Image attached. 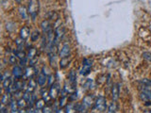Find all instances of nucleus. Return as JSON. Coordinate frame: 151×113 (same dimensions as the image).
Here are the masks:
<instances>
[{"label":"nucleus","instance_id":"nucleus-1","mask_svg":"<svg viewBox=\"0 0 151 113\" xmlns=\"http://www.w3.org/2000/svg\"><path fill=\"white\" fill-rule=\"evenodd\" d=\"M39 9H40V4L38 0H29L28 12L30 14V16L32 17L33 20H35L37 14L39 13Z\"/></svg>","mask_w":151,"mask_h":113},{"label":"nucleus","instance_id":"nucleus-2","mask_svg":"<svg viewBox=\"0 0 151 113\" xmlns=\"http://www.w3.org/2000/svg\"><path fill=\"white\" fill-rule=\"evenodd\" d=\"M94 108L97 109L98 111L103 112L107 108V101H106V98L103 96H99L94 102Z\"/></svg>","mask_w":151,"mask_h":113},{"label":"nucleus","instance_id":"nucleus-3","mask_svg":"<svg viewBox=\"0 0 151 113\" xmlns=\"http://www.w3.org/2000/svg\"><path fill=\"white\" fill-rule=\"evenodd\" d=\"M83 66H82V69L80 71V74L82 75H87L90 74L91 69H92V66H93V61L89 59H83Z\"/></svg>","mask_w":151,"mask_h":113},{"label":"nucleus","instance_id":"nucleus-4","mask_svg":"<svg viewBox=\"0 0 151 113\" xmlns=\"http://www.w3.org/2000/svg\"><path fill=\"white\" fill-rule=\"evenodd\" d=\"M140 98L142 101L151 102V90H142L140 92Z\"/></svg>","mask_w":151,"mask_h":113},{"label":"nucleus","instance_id":"nucleus-5","mask_svg":"<svg viewBox=\"0 0 151 113\" xmlns=\"http://www.w3.org/2000/svg\"><path fill=\"white\" fill-rule=\"evenodd\" d=\"M120 84H114L112 88V97L113 101H117L120 93Z\"/></svg>","mask_w":151,"mask_h":113},{"label":"nucleus","instance_id":"nucleus-6","mask_svg":"<svg viewBox=\"0 0 151 113\" xmlns=\"http://www.w3.org/2000/svg\"><path fill=\"white\" fill-rule=\"evenodd\" d=\"M76 79H77V74H76V72L74 70H72L69 73V74H68V80H69L70 85L74 90H76V85H77Z\"/></svg>","mask_w":151,"mask_h":113},{"label":"nucleus","instance_id":"nucleus-7","mask_svg":"<svg viewBox=\"0 0 151 113\" xmlns=\"http://www.w3.org/2000/svg\"><path fill=\"white\" fill-rule=\"evenodd\" d=\"M70 51H71L70 45L68 44V43L63 44L62 50H60V59H62V58H66V57L69 56V55H70Z\"/></svg>","mask_w":151,"mask_h":113},{"label":"nucleus","instance_id":"nucleus-8","mask_svg":"<svg viewBox=\"0 0 151 113\" xmlns=\"http://www.w3.org/2000/svg\"><path fill=\"white\" fill-rule=\"evenodd\" d=\"M23 74H24V72H23V69L22 67L20 66H14L13 69H12V74L15 78H21L23 76Z\"/></svg>","mask_w":151,"mask_h":113},{"label":"nucleus","instance_id":"nucleus-9","mask_svg":"<svg viewBox=\"0 0 151 113\" xmlns=\"http://www.w3.org/2000/svg\"><path fill=\"white\" fill-rule=\"evenodd\" d=\"M82 103L84 104L87 107H90L91 105H93L94 101V96L93 95H86L82 100Z\"/></svg>","mask_w":151,"mask_h":113},{"label":"nucleus","instance_id":"nucleus-10","mask_svg":"<svg viewBox=\"0 0 151 113\" xmlns=\"http://www.w3.org/2000/svg\"><path fill=\"white\" fill-rule=\"evenodd\" d=\"M59 92H60V89L57 85H53L50 88V90H49V94H50L51 98H53V99L57 98V96L59 95Z\"/></svg>","mask_w":151,"mask_h":113},{"label":"nucleus","instance_id":"nucleus-11","mask_svg":"<svg viewBox=\"0 0 151 113\" xmlns=\"http://www.w3.org/2000/svg\"><path fill=\"white\" fill-rule=\"evenodd\" d=\"M41 26H42V29H43V31L44 33H47L48 31H50V30L52 29L49 20H44L43 22H42Z\"/></svg>","mask_w":151,"mask_h":113},{"label":"nucleus","instance_id":"nucleus-12","mask_svg":"<svg viewBox=\"0 0 151 113\" xmlns=\"http://www.w3.org/2000/svg\"><path fill=\"white\" fill-rule=\"evenodd\" d=\"M87 107L82 103V102H79V103H77L75 105V111L76 112H85L86 111Z\"/></svg>","mask_w":151,"mask_h":113},{"label":"nucleus","instance_id":"nucleus-13","mask_svg":"<svg viewBox=\"0 0 151 113\" xmlns=\"http://www.w3.org/2000/svg\"><path fill=\"white\" fill-rule=\"evenodd\" d=\"M47 81V76L45 74H40L38 75V79H37V83L39 84L40 86H44L45 83Z\"/></svg>","mask_w":151,"mask_h":113},{"label":"nucleus","instance_id":"nucleus-14","mask_svg":"<svg viewBox=\"0 0 151 113\" xmlns=\"http://www.w3.org/2000/svg\"><path fill=\"white\" fill-rule=\"evenodd\" d=\"M10 94L11 93H10V92H7V93L4 94V95L2 96V99H1V104L5 105H8V104H10V102L12 101Z\"/></svg>","mask_w":151,"mask_h":113},{"label":"nucleus","instance_id":"nucleus-15","mask_svg":"<svg viewBox=\"0 0 151 113\" xmlns=\"http://www.w3.org/2000/svg\"><path fill=\"white\" fill-rule=\"evenodd\" d=\"M35 69H34V67L32 65H30L29 67H28L26 69V72H25V76L26 78H30L33 76V74H35Z\"/></svg>","mask_w":151,"mask_h":113},{"label":"nucleus","instance_id":"nucleus-16","mask_svg":"<svg viewBox=\"0 0 151 113\" xmlns=\"http://www.w3.org/2000/svg\"><path fill=\"white\" fill-rule=\"evenodd\" d=\"M36 81L34 80V79H29V82H28V88H26V90H28V92H33V90H35V88H36Z\"/></svg>","mask_w":151,"mask_h":113},{"label":"nucleus","instance_id":"nucleus-17","mask_svg":"<svg viewBox=\"0 0 151 113\" xmlns=\"http://www.w3.org/2000/svg\"><path fill=\"white\" fill-rule=\"evenodd\" d=\"M29 35V29L28 28H26V26H24V28H22L21 30H20V37L22 39L26 40V38L28 37Z\"/></svg>","mask_w":151,"mask_h":113},{"label":"nucleus","instance_id":"nucleus-18","mask_svg":"<svg viewBox=\"0 0 151 113\" xmlns=\"http://www.w3.org/2000/svg\"><path fill=\"white\" fill-rule=\"evenodd\" d=\"M41 93H42V97H43V99L46 102V103H48V102H50V98H51V96H50V94H49L48 92H47V90H45V89H43L42 90V92H41Z\"/></svg>","mask_w":151,"mask_h":113},{"label":"nucleus","instance_id":"nucleus-19","mask_svg":"<svg viewBox=\"0 0 151 113\" xmlns=\"http://www.w3.org/2000/svg\"><path fill=\"white\" fill-rule=\"evenodd\" d=\"M45 103H46V102H44V99L37 100L36 103H35V107H36L37 109H43L45 107Z\"/></svg>","mask_w":151,"mask_h":113},{"label":"nucleus","instance_id":"nucleus-20","mask_svg":"<svg viewBox=\"0 0 151 113\" xmlns=\"http://www.w3.org/2000/svg\"><path fill=\"white\" fill-rule=\"evenodd\" d=\"M12 84V79H11V77L10 76V77H8V78H6L5 80H3L2 81V85H3V87L5 89H7V88H9V87Z\"/></svg>","mask_w":151,"mask_h":113},{"label":"nucleus","instance_id":"nucleus-21","mask_svg":"<svg viewBox=\"0 0 151 113\" xmlns=\"http://www.w3.org/2000/svg\"><path fill=\"white\" fill-rule=\"evenodd\" d=\"M68 63H69V59H68V57H66V58H62V59H60V67L62 68V69H63V68H65Z\"/></svg>","mask_w":151,"mask_h":113},{"label":"nucleus","instance_id":"nucleus-22","mask_svg":"<svg viewBox=\"0 0 151 113\" xmlns=\"http://www.w3.org/2000/svg\"><path fill=\"white\" fill-rule=\"evenodd\" d=\"M13 53L15 54V56H16L17 58L20 59H23L26 58V53L23 50H14Z\"/></svg>","mask_w":151,"mask_h":113},{"label":"nucleus","instance_id":"nucleus-23","mask_svg":"<svg viewBox=\"0 0 151 113\" xmlns=\"http://www.w3.org/2000/svg\"><path fill=\"white\" fill-rule=\"evenodd\" d=\"M19 13H20V16L23 19L28 18V12H26V10L25 7H20L19 8Z\"/></svg>","mask_w":151,"mask_h":113},{"label":"nucleus","instance_id":"nucleus-24","mask_svg":"<svg viewBox=\"0 0 151 113\" xmlns=\"http://www.w3.org/2000/svg\"><path fill=\"white\" fill-rule=\"evenodd\" d=\"M36 55H37V50L35 48H31V49H29V51H28V58L29 59H33L36 57Z\"/></svg>","mask_w":151,"mask_h":113},{"label":"nucleus","instance_id":"nucleus-25","mask_svg":"<svg viewBox=\"0 0 151 113\" xmlns=\"http://www.w3.org/2000/svg\"><path fill=\"white\" fill-rule=\"evenodd\" d=\"M10 107H11V112L12 113H14V112H18L19 110H18V104H17V102L16 101H14V100H12L10 102Z\"/></svg>","mask_w":151,"mask_h":113},{"label":"nucleus","instance_id":"nucleus-26","mask_svg":"<svg viewBox=\"0 0 151 113\" xmlns=\"http://www.w3.org/2000/svg\"><path fill=\"white\" fill-rule=\"evenodd\" d=\"M17 104H18V107L19 108H25L26 107V104H28V102H26L24 98H20V99L18 100Z\"/></svg>","mask_w":151,"mask_h":113},{"label":"nucleus","instance_id":"nucleus-27","mask_svg":"<svg viewBox=\"0 0 151 113\" xmlns=\"http://www.w3.org/2000/svg\"><path fill=\"white\" fill-rule=\"evenodd\" d=\"M30 37H31V41H37L40 38V31H39V30H35V31H33L31 35H30Z\"/></svg>","mask_w":151,"mask_h":113},{"label":"nucleus","instance_id":"nucleus-28","mask_svg":"<svg viewBox=\"0 0 151 113\" xmlns=\"http://www.w3.org/2000/svg\"><path fill=\"white\" fill-rule=\"evenodd\" d=\"M117 109V105L115 102H112V103L109 105V108H108V111L109 113H112V112H115Z\"/></svg>","mask_w":151,"mask_h":113},{"label":"nucleus","instance_id":"nucleus-29","mask_svg":"<svg viewBox=\"0 0 151 113\" xmlns=\"http://www.w3.org/2000/svg\"><path fill=\"white\" fill-rule=\"evenodd\" d=\"M31 97H32L31 92H28V90H26V92L24 93V95H23V98H24V99H25L26 102H28V103H29L30 100H31Z\"/></svg>","mask_w":151,"mask_h":113},{"label":"nucleus","instance_id":"nucleus-30","mask_svg":"<svg viewBox=\"0 0 151 113\" xmlns=\"http://www.w3.org/2000/svg\"><path fill=\"white\" fill-rule=\"evenodd\" d=\"M93 87H94V81L92 80V79H88V80H87V81L85 82V84H84V88H85V89L90 90V89H92Z\"/></svg>","mask_w":151,"mask_h":113},{"label":"nucleus","instance_id":"nucleus-31","mask_svg":"<svg viewBox=\"0 0 151 113\" xmlns=\"http://www.w3.org/2000/svg\"><path fill=\"white\" fill-rule=\"evenodd\" d=\"M15 43H16L17 47L19 49H21L23 47V45H24V39H22V38H18V39L15 40Z\"/></svg>","mask_w":151,"mask_h":113},{"label":"nucleus","instance_id":"nucleus-32","mask_svg":"<svg viewBox=\"0 0 151 113\" xmlns=\"http://www.w3.org/2000/svg\"><path fill=\"white\" fill-rule=\"evenodd\" d=\"M139 83H141V84H143V85H146V86H148L151 88V80L150 79H146V78L141 79V80L139 81Z\"/></svg>","mask_w":151,"mask_h":113},{"label":"nucleus","instance_id":"nucleus-33","mask_svg":"<svg viewBox=\"0 0 151 113\" xmlns=\"http://www.w3.org/2000/svg\"><path fill=\"white\" fill-rule=\"evenodd\" d=\"M143 58L145 59H146L147 61L151 62V53H149V52L143 53Z\"/></svg>","mask_w":151,"mask_h":113},{"label":"nucleus","instance_id":"nucleus-34","mask_svg":"<svg viewBox=\"0 0 151 113\" xmlns=\"http://www.w3.org/2000/svg\"><path fill=\"white\" fill-rule=\"evenodd\" d=\"M66 100H67L66 95H63V96L62 97V99H60V107H64V105H65V103H66Z\"/></svg>","mask_w":151,"mask_h":113},{"label":"nucleus","instance_id":"nucleus-35","mask_svg":"<svg viewBox=\"0 0 151 113\" xmlns=\"http://www.w3.org/2000/svg\"><path fill=\"white\" fill-rule=\"evenodd\" d=\"M10 62L11 64H16V62H17L16 58H15L14 56H10Z\"/></svg>","mask_w":151,"mask_h":113},{"label":"nucleus","instance_id":"nucleus-36","mask_svg":"<svg viewBox=\"0 0 151 113\" xmlns=\"http://www.w3.org/2000/svg\"><path fill=\"white\" fill-rule=\"evenodd\" d=\"M52 83H54V76H53L52 74H50L49 75V77H48V85L51 86Z\"/></svg>","mask_w":151,"mask_h":113},{"label":"nucleus","instance_id":"nucleus-37","mask_svg":"<svg viewBox=\"0 0 151 113\" xmlns=\"http://www.w3.org/2000/svg\"><path fill=\"white\" fill-rule=\"evenodd\" d=\"M75 107V105L73 104H69V105H66V112H70L71 111V108H74Z\"/></svg>","mask_w":151,"mask_h":113},{"label":"nucleus","instance_id":"nucleus-38","mask_svg":"<svg viewBox=\"0 0 151 113\" xmlns=\"http://www.w3.org/2000/svg\"><path fill=\"white\" fill-rule=\"evenodd\" d=\"M77 97H78V95H77V92H75L72 93V95L70 96V100H71V101H75L76 99H77Z\"/></svg>","mask_w":151,"mask_h":113},{"label":"nucleus","instance_id":"nucleus-39","mask_svg":"<svg viewBox=\"0 0 151 113\" xmlns=\"http://www.w3.org/2000/svg\"><path fill=\"white\" fill-rule=\"evenodd\" d=\"M0 112H2V113H4V112H8L7 108L5 107V105L1 104V107H0Z\"/></svg>","mask_w":151,"mask_h":113},{"label":"nucleus","instance_id":"nucleus-40","mask_svg":"<svg viewBox=\"0 0 151 113\" xmlns=\"http://www.w3.org/2000/svg\"><path fill=\"white\" fill-rule=\"evenodd\" d=\"M43 112H46V113H48V112H52V110H51V108L49 107H44V108H43V110H42Z\"/></svg>","mask_w":151,"mask_h":113},{"label":"nucleus","instance_id":"nucleus-41","mask_svg":"<svg viewBox=\"0 0 151 113\" xmlns=\"http://www.w3.org/2000/svg\"><path fill=\"white\" fill-rule=\"evenodd\" d=\"M26 58L21 59V62H20L21 66H26Z\"/></svg>","mask_w":151,"mask_h":113},{"label":"nucleus","instance_id":"nucleus-42","mask_svg":"<svg viewBox=\"0 0 151 113\" xmlns=\"http://www.w3.org/2000/svg\"><path fill=\"white\" fill-rule=\"evenodd\" d=\"M16 1H17V2H20V1H21V0H16Z\"/></svg>","mask_w":151,"mask_h":113},{"label":"nucleus","instance_id":"nucleus-43","mask_svg":"<svg viewBox=\"0 0 151 113\" xmlns=\"http://www.w3.org/2000/svg\"><path fill=\"white\" fill-rule=\"evenodd\" d=\"M150 41H151V40H150Z\"/></svg>","mask_w":151,"mask_h":113}]
</instances>
